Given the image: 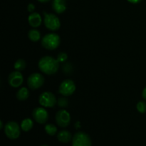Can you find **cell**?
<instances>
[{
    "label": "cell",
    "instance_id": "15",
    "mask_svg": "<svg viewBox=\"0 0 146 146\" xmlns=\"http://www.w3.org/2000/svg\"><path fill=\"white\" fill-rule=\"evenodd\" d=\"M29 96V91L27 87H22L17 93V98L20 101H26Z\"/></svg>",
    "mask_w": 146,
    "mask_h": 146
},
{
    "label": "cell",
    "instance_id": "20",
    "mask_svg": "<svg viewBox=\"0 0 146 146\" xmlns=\"http://www.w3.org/2000/svg\"><path fill=\"white\" fill-rule=\"evenodd\" d=\"M137 110L141 113H146V103L145 101H139L136 106Z\"/></svg>",
    "mask_w": 146,
    "mask_h": 146
},
{
    "label": "cell",
    "instance_id": "1",
    "mask_svg": "<svg viewBox=\"0 0 146 146\" xmlns=\"http://www.w3.org/2000/svg\"><path fill=\"white\" fill-rule=\"evenodd\" d=\"M58 60L50 56H43L38 63V67L40 71L46 75H54L57 73L59 68Z\"/></svg>",
    "mask_w": 146,
    "mask_h": 146
},
{
    "label": "cell",
    "instance_id": "3",
    "mask_svg": "<svg viewBox=\"0 0 146 146\" xmlns=\"http://www.w3.org/2000/svg\"><path fill=\"white\" fill-rule=\"evenodd\" d=\"M44 23L46 27L52 31H57L61 27V22L57 16L54 14H49L45 11H44Z\"/></svg>",
    "mask_w": 146,
    "mask_h": 146
},
{
    "label": "cell",
    "instance_id": "14",
    "mask_svg": "<svg viewBox=\"0 0 146 146\" xmlns=\"http://www.w3.org/2000/svg\"><path fill=\"white\" fill-rule=\"evenodd\" d=\"M57 138H58V141L62 143H68L70 141H72L73 137L69 131H66V130H63L58 133Z\"/></svg>",
    "mask_w": 146,
    "mask_h": 146
},
{
    "label": "cell",
    "instance_id": "17",
    "mask_svg": "<svg viewBox=\"0 0 146 146\" xmlns=\"http://www.w3.org/2000/svg\"><path fill=\"white\" fill-rule=\"evenodd\" d=\"M34 126V122L31 118H25L21 121V128L24 132H28Z\"/></svg>",
    "mask_w": 146,
    "mask_h": 146
},
{
    "label": "cell",
    "instance_id": "7",
    "mask_svg": "<svg viewBox=\"0 0 146 146\" xmlns=\"http://www.w3.org/2000/svg\"><path fill=\"white\" fill-rule=\"evenodd\" d=\"M71 146H91L92 141L87 133L84 132H77L72 138Z\"/></svg>",
    "mask_w": 146,
    "mask_h": 146
},
{
    "label": "cell",
    "instance_id": "23",
    "mask_svg": "<svg viewBox=\"0 0 146 146\" xmlns=\"http://www.w3.org/2000/svg\"><path fill=\"white\" fill-rule=\"evenodd\" d=\"M34 9H35V6H34V4H31H31H28V6H27V11H28L29 12L33 13Z\"/></svg>",
    "mask_w": 146,
    "mask_h": 146
},
{
    "label": "cell",
    "instance_id": "12",
    "mask_svg": "<svg viewBox=\"0 0 146 146\" xmlns=\"http://www.w3.org/2000/svg\"><path fill=\"white\" fill-rule=\"evenodd\" d=\"M28 22L31 27L35 29L41 26L42 23V19L38 13L33 12L29 16Z\"/></svg>",
    "mask_w": 146,
    "mask_h": 146
},
{
    "label": "cell",
    "instance_id": "27",
    "mask_svg": "<svg viewBox=\"0 0 146 146\" xmlns=\"http://www.w3.org/2000/svg\"><path fill=\"white\" fill-rule=\"evenodd\" d=\"M0 129H3V122H2V121H0Z\"/></svg>",
    "mask_w": 146,
    "mask_h": 146
},
{
    "label": "cell",
    "instance_id": "21",
    "mask_svg": "<svg viewBox=\"0 0 146 146\" xmlns=\"http://www.w3.org/2000/svg\"><path fill=\"white\" fill-rule=\"evenodd\" d=\"M57 60L59 63H64L68 59V55L65 52H61L57 56Z\"/></svg>",
    "mask_w": 146,
    "mask_h": 146
},
{
    "label": "cell",
    "instance_id": "2",
    "mask_svg": "<svg viewBox=\"0 0 146 146\" xmlns=\"http://www.w3.org/2000/svg\"><path fill=\"white\" fill-rule=\"evenodd\" d=\"M41 45L44 48L53 51L58 48L61 43L60 36L55 33L47 34L41 38Z\"/></svg>",
    "mask_w": 146,
    "mask_h": 146
},
{
    "label": "cell",
    "instance_id": "26",
    "mask_svg": "<svg viewBox=\"0 0 146 146\" xmlns=\"http://www.w3.org/2000/svg\"><path fill=\"white\" fill-rule=\"evenodd\" d=\"M37 1H39V2L41 3H46V2H48L50 0H37Z\"/></svg>",
    "mask_w": 146,
    "mask_h": 146
},
{
    "label": "cell",
    "instance_id": "19",
    "mask_svg": "<svg viewBox=\"0 0 146 146\" xmlns=\"http://www.w3.org/2000/svg\"><path fill=\"white\" fill-rule=\"evenodd\" d=\"M26 66H27V64H26L25 61L23 59H18L16 61V62L14 63V67L15 68L16 71H21L25 69Z\"/></svg>",
    "mask_w": 146,
    "mask_h": 146
},
{
    "label": "cell",
    "instance_id": "24",
    "mask_svg": "<svg viewBox=\"0 0 146 146\" xmlns=\"http://www.w3.org/2000/svg\"><path fill=\"white\" fill-rule=\"evenodd\" d=\"M127 1H128V2L131 3V4H138V3H140L142 0H127Z\"/></svg>",
    "mask_w": 146,
    "mask_h": 146
},
{
    "label": "cell",
    "instance_id": "9",
    "mask_svg": "<svg viewBox=\"0 0 146 146\" xmlns=\"http://www.w3.org/2000/svg\"><path fill=\"white\" fill-rule=\"evenodd\" d=\"M55 121L61 128H66L71 122V115L65 109H61L56 113Z\"/></svg>",
    "mask_w": 146,
    "mask_h": 146
},
{
    "label": "cell",
    "instance_id": "4",
    "mask_svg": "<svg viewBox=\"0 0 146 146\" xmlns=\"http://www.w3.org/2000/svg\"><path fill=\"white\" fill-rule=\"evenodd\" d=\"M21 126L15 121H9L4 126V133L6 136L11 140H16L21 134Z\"/></svg>",
    "mask_w": 146,
    "mask_h": 146
},
{
    "label": "cell",
    "instance_id": "11",
    "mask_svg": "<svg viewBox=\"0 0 146 146\" xmlns=\"http://www.w3.org/2000/svg\"><path fill=\"white\" fill-rule=\"evenodd\" d=\"M24 81V76L19 71H15L11 72L9 75L8 77V82L9 84L13 88H18Z\"/></svg>",
    "mask_w": 146,
    "mask_h": 146
},
{
    "label": "cell",
    "instance_id": "13",
    "mask_svg": "<svg viewBox=\"0 0 146 146\" xmlns=\"http://www.w3.org/2000/svg\"><path fill=\"white\" fill-rule=\"evenodd\" d=\"M52 9L57 14H62L66 9L65 0H53Z\"/></svg>",
    "mask_w": 146,
    "mask_h": 146
},
{
    "label": "cell",
    "instance_id": "22",
    "mask_svg": "<svg viewBox=\"0 0 146 146\" xmlns=\"http://www.w3.org/2000/svg\"><path fill=\"white\" fill-rule=\"evenodd\" d=\"M57 104L61 108H66L68 105V101L66 98H60L57 101Z\"/></svg>",
    "mask_w": 146,
    "mask_h": 146
},
{
    "label": "cell",
    "instance_id": "16",
    "mask_svg": "<svg viewBox=\"0 0 146 146\" xmlns=\"http://www.w3.org/2000/svg\"><path fill=\"white\" fill-rule=\"evenodd\" d=\"M28 37L30 41H33V42H36V41H39L41 38V33L38 30L34 28L29 31Z\"/></svg>",
    "mask_w": 146,
    "mask_h": 146
},
{
    "label": "cell",
    "instance_id": "28",
    "mask_svg": "<svg viewBox=\"0 0 146 146\" xmlns=\"http://www.w3.org/2000/svg\"><path fill=\"white\" fill-rule=\"evenodd\" d=\"M41 146H48V145H41Z\"/></svg>",
    "mask_w": 146,
    "mask_h": 146
},
{
    "label": "cell",
    "instance_id": "18",
    "mask_svg": "<svg viewBox=\"0 0 146 146\" xmlns=\"http://www.w3.org/2000/svg\"><path fill=\"white\" fill-rule=\"evenodd\" d=\"M44 130H45L46 133L51 136H54L57 133V127L51 123L46 124L44 127Z\"/></svg>",
    "mask_w": 146,
    "mask_h": 146
},
{
    "label": "cell",
    "instance_id": "25",
    "mask_svg": "<svg viewBox=\"0 0 146 146\" xmlns=\"http://www.w3.org/2000/svg\"><path fill=\"white\" fill-rule=\"evenodd\" d=\"M142 96H143V99L145 100V101H146V86L145 87V88H144L143 91Z\"/></svg>",
    "mask_w": 146,
    "mask_h": 146
},
{
    "label": "cell",
    "instance_id": "10",
    "mask_svg": "<svg viewBox=\"0 0 146 146\" xmlns=\"http://www.w3.org/2000/svg\"><path fill=\"white\" fill-rule=\"evenodd\" d=\"M32 117L34 121L39 124H44L48 121V113L43 107H37L33 110Z\"/></svg>",
    "mask_w": 146,
    "mask_h": 146
},
{
    "label": "cell",
    "instance_id": "6",
    "mask_svg": "<svg viewBox=\"0 0 146 146\" xmlns=\"http://www.w3.org/2000/svg\"><path fill=\"white\" fill-rule=\"evenodd\" d=\"M44 77L39 73H33L27 78V85L31 90H36L41 88L44 84Z\"/></svg>",
    "mask_w": 146,
    "mask_h": 146
},
{
    "label": "cell",
    "instance_id": "5",
    "mask_svg": "<svg viewBox=\"0 0 146 146\" xmlns=\"http://www.w3.org/2000/svg\"><path fill=\"white\" fill-rule=\"evenodd\" d=\"M38 103L44 108H54L57 104V101L54 94L49 91H46L39 96Z\"/></svg>",
    "mask_w": 146,
    "mask_h": 146
},
{
    "label": "cell",
    "instance_id": "8",
    "mask_svg": "<svg viewBox=\"0 0 146 146\" xmlns=\"http://www.w3.org/2000/svg\"><path fill=\"white\" fill-rule=\"evenodd\" d=\"M76 84L71 79H66L61 83L58 87V93L64 96H70L76 91Z\"/></svg>",
    "mask_w": 146,
    "mask_h": 146
}]
</instances>
